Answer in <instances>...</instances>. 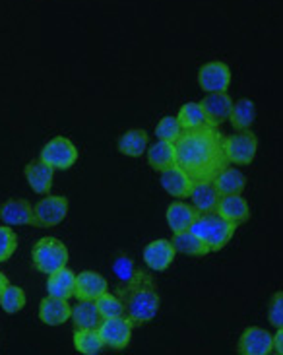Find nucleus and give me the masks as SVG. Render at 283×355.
I'll use <instances>...</instances> for the list:
<instances>
[{"label":"nucleus","instance_id":"f257e3e1","mask_svg":"<svg viewBox=\"0 0 283 355\" xmlns=\"http://www.w3.org/2000/svg\"><path fill=\"white\" fill-rule=\"evenodd\" d=\"M175 148L177 165L194 181H214L221 169L231 165L225 155V136L214 125L182 130Z\"/></svg>","mask_w":283,"mask_h":355},{"label":"nucleus","instance_id":"f03ea898","mask_svg":"<svg viewBox=\"0 0 283 355\" xmlns=\"http://www.w3.org/2000/svg\"><path fill=\"white\" fill-rule=\"evenodd\" d=\"M124 305V315L132 320L134 324H144L157 317L161 307V297L157 293V286L148 272L134 270L130 279L123 282L117 293Z\"/></svg>","mask_w":283,"mask_h":355},{"label":"nucleus","instance_id":"7ed1b4c3","mask_svg":"<svg viewBox=\"0 0 283 355\" xmlns=\"http://www.w3.org/2000/svg\"><path fill=\"white\" fill-rule=\"evenodd\" d=\"M235 230V223L225 220L217 211L200 214L196 221L192 223V227H190V231L194 235H198L200 239L206 241L209 252H217V250L225 249L227 245H229V241H231V237H233Z\"/></svg>","mask_w":283,"mask_h":355},{"label":"nucleus","instance_id":"20e7f679","mask_svg":"<svg viewBox=\"0 0 283 355\" xmlns=\"http://www.w3.org/2000/svg\"><path fill=\"white\" fill-rule=\"evenodd\" d=\"M68 249L62 241H58L57 237H43L33 245L31 250V260L33 266L43 272V274H53L57 270L65 268L68 264Z\"/></svg>","mask_w":283,"mask_h":355},{"label":"nucleus","instance_id":"39448f33","mask_svg":"<svg viewBox=\"0 0 283 355\" xmlns=\"http://www.w3.org/2000/svg\"><path fill=\"white\" fill-rule=\"evenodd\" d=\"M132 328L134 322L126 315L113 318H103L99 324V334L103 340L105 347H111L114 352H121L130 344L132 340Z\"/></svg>","mask_w":283,"mask_h":355},{"label":"nucleus","instance_id":"423d86ee","mask_svg":"<svg viewBox=\"0 0 283 355\" xmlns=\"http://www.w3.org/2000/svg\"><path fill=\"white\" fill-rule=\"evenodd\" d=\"M258 152V138L252 130H241L233 136H225V155L229 164L250 165Z\"/></svg>","mask_w":283,"mask_h":355},{"label":"nucleus","instance_id":"0eeeda50","mask_svg":"<svg viewBox=\"0 0 283 355\" xmlns=\"http://www.w3.org/2000/svg\"><path fill=\"white\" fill-rule=\"evenodd\" d=\"M39 159L51 165L55 171L57 169L65 171V169H70L78 162V150H76V146L68 138L57 136V138L49 140L47 144L43 146V150L39 154Z\"/></svg>","mask_w":283,"mask_h":355},{"label":"nucleus","instance_id":"6e6552de","mask_svg":"<svg viewBox=\"0 0 283 355\" xmlns=\"http://www.w3.org/2000/svg\"><path fill=\"white\" fill-rule=\"evenodd\" d=\"M198 86L206 94L227 92L231 86V68L225 62L212 60L198 70Z\"/></svg>","mask_w":283,"mask_h":355},{"label":"nucleus","instance_id":"1a4fd4ad","mask_svg":"<svg viewBox=\"0 0 283 355\" xmlns=\"http://www.w3.org/2000/svg\"><path fill=\"white\" fill-rule=\"evenodd\" d=\"M33 208H35L37 227H55L68 216V200L65 196L45 194Z\"/></svg>","mask_w":283,"mask_h":355},{"label":"nucleus","instance_id":"9d476101","mask_svg":"<svg viewBox=\"0 0 283 355\" xmlns=\"http://www.w3.org/2000/svg\"><path fill=\"white\" fill-rule=\"evenodd\" d=\"M237 352L241 355H270L274 354V336L260 327H248L239 338Z\"/></svg>","mask_w":283,"mask_h":355},{"label":"nucleus","instance_id":"9b49d317","mask_svg":"<svg viewBox=\"0 0 283 355\" xmlns=\"http://www.w3.org/2000/svg\"><path fill=\"white\" fill-rule=\"evenodd\" d=\"M177 250L173 247V241L167 239H155L146 245V249L142 252L146 266L151 272H163L173 264Z\"/></svg>","mask_w":283,"mask_h":355},{"label":"nucleus","instance_id":"f8f14e48","mask_svg":"<svg viewBox=\"0 0 283 355\" xmlns=\"http://www.w3.org/2000/svg\"><path fill=\"white\" fill-rule=\"evenodd\" d=\"M161 187L163 191L167 192L173 198H179V200H185V198H190V192L194 189V179L190 177L185 169H180L179 165L171 167L167 171H161Z\"/></svg>","mask_w":283,"mask_h":355},{"label":"nucleus","instance_id":"ddd939ff","mask_svg":"<svg viewBox=\"0 0 283 355\" xmlns=\"http://www.w3.org/2000/svg\"><path fill=\"white\" fill-rule=\"evenodd\" d=\"M0 218L6 225H33L37 227L35 208L24 198H12L0 206Z\"/></svg>","mask_w":283,"mask_h":355},{"label":"nucleus","instance_id":"4468645a","mask_svg":"<svg viewBox=\"0 0 283 355\" xmlns=\"http://www.w3.org/2000/svg\"><path fill=\"white\" fill-rule=\"evenodd\" d=\"M72 317V307L68 305V299L47 295L39 303V318L47 327H60L67 324Z\"/></svg>","mask_w":283,"mask_h":355},{"label":"nucleus","instance_id":"2eb2a0df","mask_svg":"<svg viewBox=\"0 0 283 355\" xmlns=\"http://www.w3.org/2000/svg\"><path fill=\"white\" fill-rule=\"evenodd\" d=\"M206 116H208V123L214 126H221L223 123L229 121L231 111H233V97L229 96L227 92H217V94H208L204 97V101H200Z\"/></svg>","mask_w":283,"mask_h":355},{"label":"nucleus","instance_id":"dca6fc26","mask_svg":"<svg viewBox=\"0 0 283 355\" xmlns=\"http://www.w3.org/2000/svg\"><path fill=\"white\" fill-rule=\"evenodd\" d=\"M107 279L99 274V272H94V270H84L76 276V293L74 297L78 299H89V301H95L99 299L103 293H107Z\"/></svg>","mask_w":283,"mask_h":355},{"label":"nucleus","instance_id":"f3484780","mask_svg":"<svg viewBox=\"0 0 283 355\" xmlns=\"http://www.w3.org/2000/svg\"><path fill=\"white\" fill-rule=\"evenodd\" d=\"M200 211L192 206V204H185V202H173L167 206L165 218H167V225L169 230L175 233H182V231H190L192 223L196 221Z\"/></svg>","mask_w":283,"mask_h":355},{"label":"nucleus","instance_id":"a211bd4d","mask_svg":"<svg viewBox=\"0 0 283 355\" xmlns=\"http://www.w3.org/2000/svg\"><path fill=\"white\" fill-rule=\"evenodd\" d=\"M221 200V194L217 191L214 181H196L190 192V202L200 214H212L217 210V204Z\"/></svg>","mask_w":283,"mask_h":355},{"label":"nucleus","instance_id":"6ab92c4d","mask_svg":"<svg viewBox=\"0 0 283 355\" xmlns=\"http://www.w3.org/2000/svg\"><path fill=\"white\" fill-rule=\"evenodd\" d=\"M24 175L28 179V184L31 187V191L37 194H49L53 189V177H55V169L47 165L41 159L29 162L24 169Z\"/></svg>","mask_w":283,"mask_h":355},{"label":"nucleus","instance_id":"aec40b11","mask_svg":"<svg viewBox=\"0 0 283 355\" xmlns=\"http://www.w3.org/2000/svg\"><path fill=\"white\" fill-rule=\"evenodd\" d=\"M216 211L219 216H223L225 220L231 221V223H235V225H241V223L250 220V206H248V202L241 194L221 196Z\"/></svg>","mask_w":283,"mask_h":355},{"label":"nucleus","instance_id":"412c9836","mask_svg":"<svg viewBox=\"0 0 283 355\" xmlns=\"http://www.w3.org/2000/svg\"><path fill=\"white\" fill-rule=\"evenodd\" d=\"M148 164L153 171H167L177 165V148L175 142L157 140L153 146H148Z\"/></svg>","mask_w":283,"mask_h":355},{"label":"nucleus","instance_id":"4be33fe9","mask_svg":"<svg viewBox=\"0 0 283 355\" xmlns=\"http://www.w3.org/2000/svg\"><path fill=\"white\" fill-rule=\"evenodd\" d=\"M47 293L53 297L70 299L76 293V274L72 270L65 268L57 270L53 274H49L47 278Z\"/></svg>","mask_w":283,"mask_h":355},{"label":"nucleus","instance_id":"5701e85b","mask_svg":"<svg viewBox=\"0 0 283 355\" xmlns=\"http://www.w3.org/2000/svg\"><path fill=\"white\" fill-rule=\"evenodd\" d=\"M70 320L74 322L76 328H99L103 317H101V313H99L95 301L78 299V303L72 307V317H70Z\"/></svg>","mask_w":283,"mask_h":355},{"label":"nucleus","instance_id":"b1692460","mask_svg":"<svg viewBox=\"0 0 283 355\" xmlns=\"http://www.w3.org/2000/svg\"><path fill=\"white\" fill-rule=\"evenodd\" d=\"M229 123L235 128L237 132L241 130H252L256 123V105L252 99L248 97H241L233 103V111L229 116Z\"/></svg>","mask_w":283,"mask_h":355},{"label":"nucleus","instance_id":"393cba45","mask_svg":"<svg viewBox=\"0 0 283 355\" xmlns=\"http://www.w3.org/2000/svg\"><path fill=\"white\" fill-rule=\"evenodd\" d=\"M217 191L221 196H229V194H243L246 187L245 173H241L239 169L227 165L225 169H221L217 177L214 179Z\"/></svg>","mask_w":283,"mask_h":355},{"label":"nucleus","instance_id":"a878e982","mask_svg":"<svg viewBox=\"0 0 283 355\" xmlns=\"http://www.w3.org/2000/svg\"><path fill=\"white\" fill-rule=\"evenodd\" d=\"M117 148L126 157H140L142 154L148 152V135H146V130H142V128H130V130H126L119 138Z\"/></svg>","mask_w":283,"mask_h":355},{"label":"nucleus","instance_id":"bb28decb","mask_svg":"<svg viewBox=\"0 0 283 355\" xmlns=\"http://www.w3.org/2000/svg\"><path fill=\"white\" fill-rule=\"evenodd\" d=\"M72 342H74L76 352H80V354L84 355L101 354L105 347L101 334H99L97 328H76Z\"/></svg>","mask_w":283,"mask_h":355},{"label":"nucleus","instance_id":"cd10ccee","mask_svg":"<svg viewBox=\"0 0 283 355\" xmlns=\"http://www.w3.org/2000/svg\"><path fill=\"white\" fill-rule=\"evenodd\" d=\"M173 247L180 254H189V257H206L209 252L206 241H202L198 235H194L192 231H182L175 233L173 237Z\"/></svg>","mask_w":283,"mask_h":355},{"label":"nucleus","instance_id":"c85d7f7f","mask_svg":"<svg viewBox=\"0 0 283 355\" xmlns=\"http://www.w3.org/2000/svg\"><path fill=\"white\" fill-rule=\"evenodd\" d=\"M177 119H179L182 130H194V128H202V126L209 125L204 107H202V103H196V101H190L187 105L180 107Z\"/></svg>","mask_w":283,"mask_h":355},{"label":"nucleus","instance_id":"c756f323","mask_svg":"<svg viewBox=\"0 0 283 355\" xmlns=\"http://www.w3.org/2000/svg\"><path fill=\"white\" fill-rule=\"evenodd\" d=\"M0 307L6 315H16L26 307V291L18 286L8 284L0 293Z\"/></svg>","mask_w":283,"mask_h":355},{"label":"nucleus","instance_id":"7c9ffc66","mask_svg":"<svg viewBox=\"0 0 283 355\" xmlns=\"http://www.w3.org/2000/svg\"><path fill=\"white\" fill-rule=\"evenodd\" d=\"M182 135V126H180L177 116H163L157 126H155V138L165 140V142H177Z\"/></svg>","mask_w":283,"mask_h":355},{"label":"nucleus","instance_id":"2f4dec72","mask_svg":"<svg viewBox=\"0 0 283 355\" xmlns=\"http://www.w3.org/2000/svg\"><path fill=\"white\" fill-rule=\"evenodd\" d=\"M95 303H97V309H99V313H101L103 318H113L124 315V305L121 297L119 295H111L109 291L103 293L99 299H95Z\"/></svg>","mask_w":283,"mask_h":355},{"label":"nucleus","instance_id":"473e14b6","mask_svg":"<svg viewBox=\"0 0 283 355\" xmlns=\"http://www.w3.org/2000/svg\"><path fill=\"white\" fill-rule=\"evenodd\" d=\"M18 249V237L10 225H0V264L8 262Z\"/></svg>","mask_w":283,"mask_h":355},{"label":"nucleus","instance_id":"72a5a7b5","mask_svg":"<svg viewBox=\"0 0 283 355\" xmlns=\"http://www.w3.org/2000/svg\"><path fill=\"white\" fill-rule=\"evenodd\" d=\"M268 320L275 328L283 327V291H275L268 303Z\"/></svg>","mask_w":283,"mask_h":355},{"label":"nucleus","instance_id":"f704fd0d","mask_svg":"<svg viewBox=\"0 0 283 355\" xmlns=\"http://www.w3.org/2000/svg\"><path fill=\"white\" fill-rule=\"evenodd\" d=\"M134 264L132 260L126 259V257H121V259L114 262V272H117V276L126 282V279H130V276L134 274Z\"/></svg>","mask_w":283,"mask_h":355},{"label":"nucleus","instance_id":"c9c22d12","mask_svg":"<svg viewBox=\"0 0 283 355\" xmlns=\"http://www.w3.org/2000/svg\"><path fill=\"white\" fill-rule=\"evenodd\" d=\"M274 354L283 355V327L277 328V332L274 334Z\"/></svg>","mask_w":283,"mask_h":355},{"label":"nucleus","instance_id":"e433bc0d","mask_svg":"<svg viewBox=\"0 0 283 355\" xmlns=\"http://www.w3.org/2000/svg\"><path fill=\"white\" fill-rule=\"evenodd\" d=\"M8 284L10 282H8V278H6V274H4V272H0V293H2V289L6 288Z\"/></svg>","mask_w":283,"mask_h":355}]
</instances>
